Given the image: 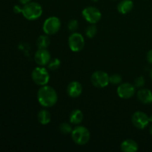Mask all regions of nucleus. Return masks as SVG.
<instances>
[{
	"mask_svg": "<svg viewBox=\"0 0 152 152\" xmlns=\"http://www.w3.org/2000/svg\"><path fill=\"white\" fill-rule=\"evenodd\" d=\"M37 119H38V121L40 124L48 125L51 120V115L48 111L43 109L39 111Z\"/></svg>",
	"mask_w": 152,
	"mask_h": 152,
	"instance_id": "dca6fc26",
	"label": "nucleus"
},
{
	"mask_svg": "<svg viewBox=\"0 0 152 152\" xmlns=\"http://www.w3.org/2000/svg\"><path fill=\"white\" fill-rule=\"evenodd\" d=\"M144 85H145V79L143 77H138L134 80V83L135 88H142Z\"/></svg>",
	"mask_w": 152,
	"mask_h": 152,
	"instance_id": "b1692460",
	"label": "nucleus"
},
{
	"mask_svg": "<svg viewBox=\"0 0 152 152\" xmlns=\"http://www.w3.org/2000/svg\"><path fill=\"white\" fill-rule=\"evenodd\" d=\"M71 137L77 145H86L90 140V132L85 126H77L71 132Z\"/></svg>",
	"mask_w": 152,
	"mask_h": 152,
	"instance_id": "7ed1b4c3",
	"label": "nucleus"
},
{
	"mask_svg": "<svg viewBox=\"0 0 152 152\" xmlns=\"http://www.w3.org/2000/svg\"><path fill=\"white\" fill-rule=\"evenodd\" d=\"M91 81L94 87L105 88L110 83L109 76L105 71H96L92 74Z\"/></svg>",
	"mask_w": 152,
	"mask_h": 152,
	"instance_id": "423d86ee",
	"label": "nucleus"
},
{
	"mask_svg": "<svg viewBox=\"0 0 152 152\" xmlns=\"http://www.w3.org/2000/svg\"><path fill=\"white\" fill-rule=\"evenodd\" d=\"M50 39L48 36L41 35L38 37L37 40V45L38 49H46L50 45Z\"/></svg>",
	"mask_w": 152,
	"mask_h": 152,
	"instance_id": "a211bd4d",
	"label": "nucleus"
},
{
	"mask_svg": "<svg viewBox=\"0 0 152 152\" xmlns=\"http://www.w3.org/2000/svg\"><path fill=\"white\" fill-rule=\"evenodd\" d=\"M31 77H32V80L34 83L40 86L47 85L50 80L48 71L43 66H39L34 68V71H32Z\"/></svg>",
	"mask_w": 152,
	"mask_h": 152,
	"instance_id": "20e7f679",
	"label": "nucleus"
},
{
	"mask_svg": "<svg viewBox=\"0 0 152 152\" xmlns=\"http://www.w3.org/2000/svg\"><path fill=\"white\" fill-rule=\"evenodd\" d=\"M22 13L24 17L28 20H36L42 14V7L39 3L31 1L24 4Z\"/></svg>",
	"mask_w": 152,
	"mask_h": 152,
	"instance_id": "f03ea898",
	"label": "nucleus"
},
{
	"mask_svg": "<svg viewBox=\"0 0 152 152\" xmlns=\"http://www.w3.org/2000/svg\"><path fill=\"white\" fill-rule=\"evenodd\" d=\"M79 27L78 21L77 19H71L69 21L68 24V28L70 31H77Z\"/></svg>",
	"mask_w": 152,
	"mask_h": 152,
	"instance_id": "5701e85b",
	"label": "nucleus"
},
{
	"mask_svg": "<svg viewBox=\"0 0 152 152\" xmlns=\"http://www.w3.org/2000/svg\"><path fill=\"white\" fill-rule=\"evenodd\" d=\"M146 57H147V60H148V62H149L150 64H152V49L148 52Z\"/></svg>",
	"mask_w": 152,
	"mask_h": 152,
	"instance_id": "a878e982",
	"label": "nucleus"
},
{
	"mask_svg": "<svg viewBox=\"0 0 152 152\" xmlns=\"http://www.w3.org/2000/svg\"><path fill=\"white\" fill-rule=\"evenodd\" d=\"M22 7H21L19 5H15L13 7V12L16 13H22Z\"/></svg>",
	"mask_w": 152,
	"mask_h": 152,
	"instance_id": "393cba45",
	"label": "nucleus"
},
{
	"mask_svg": "<svg viewBox=\"0 0 152 152\" xmlns=\"http://www.w3.org/2000/svg\"><path fill=\"white\" fill-rule=\"evenodd\" d=\"M60 60L57 58H53V59H50L49 63L48 64V69L51 70V71H56L60 67Z\"/></svg>",
	"mask_w": 152,
	"mask_h": 152,
	"instance_id": "412c9836",
	"label": "nucleus"
},
{
	"mask_svg": "<svg viewBox=\"0 0 152 152\" xmlns=\"http://www.w3.org/2000/svg\"><path fill=\"white\" fill-rule=\"evenodd\" d=\"M92 1H97L98 0H92Z\"/></svg>",
	"mask_w": 152,
	"mask_h": 152,
	"instance_id": "7c9ffc66",
	"label": "nucleus"
},
{
	"mask_svg": "<svg viewBox=\"0 0 152 152\" xmlns=\"http://www.w3.org/2000/svg\"><path fill=\"white\" fill-rule=\"evenodd\" d=\"M82 13L84 19L91 24L97 23L102 17L101 12L98 10V8L92 6L86 7L83 10Z\"/></svg>",
	"mask_w": 152,
	"mask_h": 152,
	"instance_id": "6e6552de",
	"label": "nucleus"
},
{
	"mask_svg": "<svg viewBox=\"0 0 152 152\" xmlns=\"http://www.w3.org/2000/svg\"><path fill=\"white\" fill-rule=\"evenodd\" d=\"M19 2L21 3V4H28V3L31 2V0H19Z\"/></svg>",
	"mask_w": 152,
	"mask_h": 152,
	"instance_id": "bb28decb",
	"label": "nucleus"
},
{
	"mask_svg": "<svg viewBox=\"0 0 152 152\" xmlns=\"http://www.w3.org/2000/svg\"><path fill=\"white\" fill-rule=\"evenodd\" d=\"M83 120V114L80 109H75L71 113L69 117L70 123L72 124L78 125L81 123Z\"/></svg>",
	"mask_w": 152,
	"mask_h": 152,
	"instance_id": "f3484780",
	"label": "nucleus"
},
{
	"mask_svg": "<svg viewBox=\"0 0 152 152\" xmlns=\"http://www.w3.org/2000/svg\"><path fill=\"white\" fill-rule=\"evenodd\" d=\"M148 118H149V122L152 123V115L150 116V117H148Z\"/></svg>",
	"mask_w": 152,
	"mask_h": 152,
	"instance_id": "cd10ccee",
	"label": "nucleus"
},
{
	"mask_svg": "<svg viewBox=\"0 0 152 152\" xmlns=\"http://www.w3.org/2000/svg\"><path fill=\"white\" fill-rule=\"evenodd\" d=\"M150 76H151V78L152 80V69L151 70V72H150Z\"/></svg>",
	"mask_w": 152,
	"mask_h": 152,
	"instance_id": "c756f323",
	"label": "nucleus"
},
{
	"mask_svg": "<svg viewBox=\"0 0 152 152\" xmlns=\"http://www.w3.org/2000/svg\"><path fill=\"white\" fill-rule=\"evenodd\" d=\"M60 19L56 16H50L45 19L43 23V31L47 35H53L60 29Z\"/></svg>",
	"mask_w": 152,
	"mask_h": 152,
	"instance_id": "39448f33",
	"label": "nucleus"
},
{
	"mask_svg": "<svg viewBox=\"0 0 152 152\" xmlns=\"http://www.w3.org/2000/svg\"><path fill=\"white\" fill-rule=\"evenodd\" d=\"M120 148L124 152H135L138 150V144L133 140H126L121 143Z\"/></svg>",
	"mask_w": 152,
	"mask_h": 152,
	"instance_id": "2eb2a0df",
	"label": "nucleus"
},
{
	"mask_svg": "<svg viewBox=\"0 0 152 152\" xmlns=\"http://www.w3.org/2000/svg\"><path fill=\"white\" fill-rule=\"evenodd\" d=\"M59 131L63 134H71L73 129L71 124L68 123H62L59 125Z\"/></svg>",
	"mask_w": 152,
	"mask_h": 152,
	"instance_id": "aec40b11",
	"label": "nucleus"
},
{
	"mask_svg": "<svg viewBox=\"0 0 152 152\" xmlns=\"http://www.w3.org/2000/svg\"><path fill=\"white\" fill-rule=\"evenodd\" d=\"M117 94L123 99H129L135 94V86L131 83H126L120 85L117 89Z\"/></svg>",
	"mask_w": 152,
	"mask_h": 152,
	"instance_id": "9d476101",
	"label": "nucleus"
},
{
	"mask_svg": "<svg viewBox=\"0 0 152 152\" xmlns=\"http://www.w3.org/2000/svg\"><path fill=\"white\" fill-rule=\"evenodd\" d=\"M37 99L40 105L46 108H50L57 102L58 95L54 88L50 86H41L37 92Z\"/></svg>",
	"mask_w": 152,
	"mask_h": 152,
	"instance_id": "f257e3e1",
	"label": "nucleus"
},
{
	"mask_svg": "<svg viewBox=\"0 0 152 152\" xmlns=\"http://www.w3.org/2000/svg\"><path fill=\"white\" fill-rule=\"evenodd\" d=\"M137 98L140 102L144 104L152 103V92L149 89L142 88L137 92Z\"/></svg>",
	"mask_w": 152,
	"mask_h": 152,
	"instance_id": "ddd939ff",
	"label": "nucleus"
},
{
	"mask_svg": "<svg viewBox=\"0 0 152 152\" xmlns=\"http://www.w3.org/2000/svg\"><path fill=\"white\" fill-rule=\"evenodd\" d=\"M83 92V86L81 83L77 81H73L68 84L67 87V93L68 96L72 98L78 97Z\"/></svg>",
	"mask_w": 152,
	"mask_h": 152,
	"instance_id": "f8f14e48",
	"label": "nucleus"
},
{
	"mask_svg": "<svg viewBox=\"0 0 152 152\" xmlns=\"http://www.w3.org/2000/svg\"><path fill=\"white\" fill-rule=\"evenodd\" d=\"M51 59L50 52L46 49H38L34 55V60L39 66L48 65Z\"/></svg>",
	"mask_w": 152,
	"mask_h": 152,
	"instance_id": "9b49d317",
	"label": "nucleus"
},
{
	"mask_svg": "<svg viewBox=\"0 0 152 152\" xmlns=\"http://www.w3.org/2000/svg\"><path fill=\"white\" fill-rule=\"evenodd\" d=\"M68 45L72 51H81L85 46L84 37L79 33H73L68 38Z\"/></svg>",
	"mask_w": 152,
	"mask_h": 152,
	"instance_id": "0eeeda50",
	"label": "nucleus"
},
{
	"mask_svg": "<svg viewBox=\"0 0 152 152\" xmlns=\"http://www.w3.org/2000/svg\"><path fill=\"white\" fill-rule=\"evenodd\" d=\"M96 32H97V28H96V26L95 25V24H92L91 25L87 27V28H86V35L87 37L91 39L95 37V35L96 34Z\"/></svg>",
	"mask_w": 152,
	"mask_h": 152,
	"instance_id": "6ab92c4d",
	"label": "nucleus"
},
{
	"mask_svg": "<svg viewBox=\"0 0 152 152\" xmlns=\"http://www.w3.org/2000/svg\"><path fill=\"white\" fill-rule=\"evenodd\" d=\"M132 121L134 126L139 129H143L148 126L149 118L148 115L142 111H136L132 117Z\"/></svg>",
	"mask_w": 152,
	"mask_h": 152,
	"instance_id": "1a4fd4ad",
	"label": "nucleus"
},
{
	"mask_svg": "<svg viewBox=\"0 0 152 152\" xmlns=\"http://www.w3.org/2000/svg\"><path fill=\"white\" fill-rule=\"evenodd\" d=\"M122 77L120 75V74H112L111 76L109 77V82L110 83L113 85H119L122 83Z\"/></svg>",
	"mask_w": 152,
	"mask_h": 152,
	"instance_id": "4be33fe9",
	"label": "nucleus"
},
{
	"mask_svg": "<svg viewBox=\"0 0 152 152\" xmlns=\"http://www.w3.org/2000/svg\"><path fill=\"white\" fill-rule=\"evenodd\" d=\"M134 7V2L132 0H122L117 5V10L122 14H127L132 11Z\"/></svg>",
	"mask_w": 152,
	"mask_h": 152,
	"instance_id": "4468645a",
	"label": "nucleus"
},
{
	"mask_svg": "<svg viewBox=\"0 0 152 152\" xmlns=\"http://www.w3.org/2000/svg\"><path fill=\"white\" fill-rule=\"evenodd\" d=\"M150 133H151V134L152 135V125L151 126V127H150Z\"/></svg>",
	"mask_w": 152,
	"mask_h": 152,
	"instance_id": "c85d7f7f",
	"label": "nucleus"
}]
</instances>
